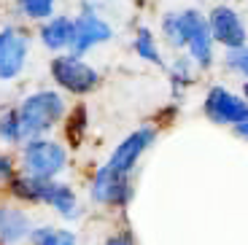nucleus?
I'll return each mask as SVG.
<instances>
[{"label": "nucleus", "mask_w": 248, "mask_h": 245, "mask_svg": "<svg viewBox=\"0 0 248 245\" xmlns=\"http://www.w3.org/2000/svg\"><path fill=\"white\" fill-rule=\"evenodd\" d=\"M8 189L16 199L32 205H49L57 215L65 221H76L81 215V205L76 191L68 184H60L54 178H32V175H14L8 181Z\"/></svg>", "instance_id": "1"}, {"label": "nucleus", "mask_w": 248, "mask_h": 245, "mask_svg": "<svg viewBox=\"0 0 248 245\" xmlns=\"http://www.w3.org/2000/svg\"><path fill=\"white\" fill-rule=\"evenodd\" d=\"M19 124H22V140L35 135H46L65 116V97L54 89H38L27 94L16 108Z\"/></svg>", "instance_id": "2"}, {"label": "nucleus", "mask_w": 248, "mask_h": 245, "mask_svg": "<svg viewBox=\"0 0 248 245\" xmlns=\"http://www.w3.org/2000/svg\"><path fill=\"white\" fill-rule=\"evenodd\" d=\"M19 167L25 175L32 178H57L68 167V148L44 135L27 138V140H22Z\"/></svg>", "instance_id": "3"}, {"label": "nucleus", "mask_w": 248, "mask_h": 245, "mask_svg": "<svg viewBox=\"0 0 248 245\" xmlns=\"http://www.w3.org/2000/svg\"><path fill=\"white\" fill-rule=\"evenodd\" d=\"M49 73L60 89L78 94V97L94 92L100 86V73L76 54H60L57 51V57L49 62Z\"/></svg>", "instance_id": "4"}, {"label": "nucleus", "mask_w": 248, "mask_h": 245, "mask_svg": "<svg viewBox=\"0 0 248 245\" xmlns=\"http://www.w3.org/2000/svg\"><path fill=\"white\" fill-rule=\"evenodd\" d=\"M89 199L94 205H108V208H124L132 199V186L130 178L124 172L111 170L108 165H103L94 172L92 184H89Z\"/></svg>", "instance_id": "5"}, {"label": "nucleus", "mask_w": 248, "mask_h": 245, "mask_svg": "<svg viewBox=\"0 0 248 245\" xmlns=\"http://www.w3.org/2000/svg\"><path fill=\"white\" fill-rule=\"evenodd\" d=\"M30 51V35L22 27H3L0 30V81H14L22 76Z\"/></svg>", "instance_id": "6"}, {"label": "nucleus", "mask_w": 248, "mask_h": 245, "mask_svg": "<svg viewBox=\"0 0 248 245\" xmlns=\"http://www.w3.org/2000/svg\"><path fill=\"white\" fill-rule=\"evenodd\" d=\"M113 38V27L108 25L103 16H97L94 11H81L73 16V35H70V54L84 57L89 49L100 46V43H108Z\"/></svg>", "instance_id": "7"}, {"label": "nucleus", "mask_w": 248, "mask_h": 245, "mask_svg": "<svg viewBox=\"0 0 248 245\" xmlns=\"http://www.w3.org/2000/svg\"><path fill=\"white\" fill-rule=\"evenodd\" d=\"M154 138H156V129L154 127H140V129H135V132H130V135H127L116 148H113L111 159H108L106 165L111 167V170H116V172L130 175L132 167L140 162V156L151 148Z\"/></svg>", "instance_id": "8"}, {"label": "nucleus", "mask_w": 248, "mask_h": 245, "mask_svg": "<svg viewBox=\"0 0 248 245\" xmlns=\"http://www.w3.org/2000/svg\"><path fill=\"white\" fill-rule=\"evenodd\" d=\"M205 116L213 124H237L240 119L248 116V100H240L237 94L227 92L224 86H213L205 97Z\"/></svg>", "instance_id": "9"}, {"label": "nucleus", "mask_w": 248, "mask_h": 245, "mask_svg": "<svg viewBox=\"0 0 248 245\" xmlns=\"http://www.w3.org/2000/svg\"><path fill=\"white\" fill-rule=\"evenodd\" d=\"M208 27H211V35L216 43L227 46V49H235L246 43V27H243L240 16L232 11L230 6H216L208 16Z\"/></svg>", "instance_id": "10"}, {"label": "nucleus", "mask_w": 248, "mask_h": 245, "mask_svg": "<svg viewBox=\"0 0 248 245\" xmlns=\"http://www.w3.org/2000/svg\"><path fill=\"white\" fill-rule=\"evenodd\" d=\"M41 43H44L49 51H65L70 46V35H73V16H65V14H51L49 19H44V27H41Z\"/></svg>", "instance_id": "11"}, {"label": "nucleus", "mask_w": 248, "mask_h": 245, "mask_svg": "<svg viewBox=\"0 0 248 245\" xmlns=\"http://www.w3.org/2000/svg\"><path fill=\"white\" fill-rule=\"evenodd\" d=\"M32 229L30 213L14 205H0V243H19L27 240Z\"/></svg>", "instance_id": "12"}, {"label": "nucleus", "mask_w": 248, "mask_h": 245, "mask_svg": "<svg viewBox=\"0 0 248 245\" xmlns=\"http://www.w3.org/2000/svg\"><path fill=\"white\" fill-rule=\"evenodd\" d=\"M186 49H189V57L197 62L200 68H211L213 62V35L211 27H208V19L197 30H192V35L186 38Z\"/></svg>", "instance_id": "13"}, {"label": "nucleus", "mask_w": 248, "mask_h": 245, "mask_svg": "<svg viewBox=\"0 0 248 245\" xmlns=\"http://www.w3.org/2000/svg\"><path fill=\"white\" fill-rule=\"evenodd\" d=\"M27 240L35 245H76L78 237L76 232L70 229H60V227H38V229H30Z\"/></svg>", "instance_id": "14"}, {"label": "nucleus", "mask_w": 248, "mask_h": 245, "mask_svg": "<svg viewBox=\"0 0 248 245\" xmlns=\"http://www.w3.org/2000/svg\"><path fill=\"white\" fill-rule=\"evenodd\" d=\"M57 0H16V14H22L30 22H44L54 14Z\"/></svg>", "instance_id": "15"}, {"label": "nucleus", "mask_w": 248, "mask_h": 245, "mask_svg": "<svg viewBox=\"0 0 248 245\" xmlns=\"http://www.w3.org/2000/svg\"><path fill=\"white\" fill-rule=\"evenodd\" d=\"M0 143H6V146L22 143V124H19L16 108H8L0 113Z\"/></svg>", "instance_id": "16"}, {"label": "nucleus", "mask_w": 248, "mask_h": 245, "mask_svg": "<svg viewBox=\"0 0 248 245\" xmlns=\"http://www.w3.org/2000/svg\"><path fill=\"white\" fill-rule=\"evenodd\" d=\"M135 51L138 57H143V60H149L151 65H162V54H159V46H156L154 35H151L149 27H140L135 35Z\"/></svg>", "instance_id": "17"}, {"label": "nucleus", "mask_w": 248, "mask_h": 245, "mask_svg": "<svg viewBox=\"0 0 248 245\" xmlns=\"http://www.w3.org/2000/svg\"><path fill=\"white\" fill-rule=\"evenodd\" d=\"M68 140L70 146H81V140H84V129H87V108L84 105H76L73 110H70L68 116Z\"/></svg>", "instance_id": "18"}, {"label": "nucleus", "mask_w": 248, "mask_h": 245, "mask_svg": "<svg viewBox=\"0 0 248 245\" xmlns=\"http://www.w3.org/2000/svg\"><path fill=\"white\" fill-rule=\"evenodd\" d=\"M162 35L168 38L170 46H175V49H184V32H181L178 14H165V19H162Z\"/></svg>", "instance_id": "19"}, {"label": "nucleus", "mask_w": 248, "mask_h": 245, "mask_svg": "<svg viewBox=\"0 0 248 245\" xmlns=\"http://www.w3.org/2000/svg\"><path fill=\"white\" fill-rule=\"evenodd\" d=\"M227 65H230L232 70H237V73L248 76V46L246 43L230 49V54H227Z\"/></svg>", "instance_id": "20"}, {"label": "nucleus", "mask_w": 248, "mask_h": 245, "mask_svg": "<svg viewBox=\"0 0 248 245\" xmlns=\"http://www.w3.org/2000/svg\"><path fill=\"white\" fill-rule=\"evenodd\" d=\"M173 81L175 84H189V81H192V70H189V60H186V57H178V60H175Z\"/></svg>", "instance_id": "21"}, {"label": "nucleus", "mask_w": 248, "mask_h": 245, "mask_svg": "<svg viewBox=\"0 0 248 245\" xmlns=\"http://www.w3.org/2000/svg\"><path fill=\"white\" fill-rule=\"evenodd\" d=\"M16 175V165H14L11 156L0 153V186H8V181Z\"/></svg>", "instance_id": "22"}, {"label": "nucleus", "mask_w": 248, "mask_h": 245, "mask_svg": "<svg viewBox=\"0 0 248 245\" xmlns=\"http://www.w3.org/2000/svg\"><path fill=\"white\" fill-rule=\"evenodd\" d=\"M232 127H235V135H237V138L248 140V116H246V119H240L237 124H232Z\"/></svg>", "instance_id": "23"}, {"label": "nucleus", "mask_w": 248, "mask_h": 245, "mask_svg": "<svg viewBox=\"0 0 248 245\" xmlns=\"http://www.w3.org/2000/svg\"><path fill=\"white\" fill-rule=\"evenodd\" d=\"M243 97L248 100V81H246V84H243Z\"/></svg>", "instance_id": "24"}, {"label": "nucleus", "mask_w": 248, "mask_h": 245, "mask_svg": "<svg viewBox=\"0 0 248 245\" xmlns=\"http://www.w3.org/2000/svg\"><path fill=\"white\" fill-rule=\"evenodd\" d=\"M81 3H92V0H81Z\"/></svg>", "instance_id": "25"}]
</instances>
